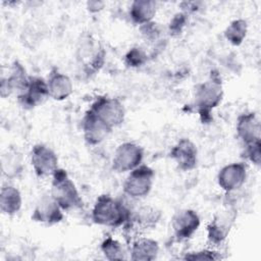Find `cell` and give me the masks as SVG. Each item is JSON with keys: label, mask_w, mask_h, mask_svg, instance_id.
<instances>
[{"label": "cell", "mask_w": 261, "mask_h": 261, "mask_svg": "<svg viewBox=\"0 0 261 261\" xmlns=\"http://www.w3.org/2000/svg\"><path fill=\"white\" fill-rule=\"evenodd\" d=\"M245 156L248 160H250L253 164L259 166L261 160V152H260V142L253 143L251 145L245 146Z\"/></svg>", "instance_id": "cell-29"}, {"label": "cell", "mask_w": 261, "mask_h": 261, "mask_svg": "<svg viewBox=\"0 0 261 261\" xmlns=\"http://www.w3.org/2000/svg\"><path fill=\"white\" fill-rule=\"evenodd\" d=\"M144 149L135 142H124L115 149L112 158V169L116 172H127L142 164Z\"/></svg>", "instance_id": "cell-8"}, {"label": "cell", "mask_w": 261, "mask_h": 261, "mask_svg": "<svg viewBox=\"0 0 261 261\" xmlns=\"http://www.w3.org/2000/svg\"><path fill=\"white\" fill-rule=\"evenodd\" d=\"M31 163L35 173L40 176H52L58 167L56 153L44 144H36L31 151Z\"/></svg>", "instance_id": "cell-10"}, {"label": "cell", "mask_w": 261, "mask_h": 261, "mask_svg": "<svg viewBox=\"0 0 261 261\" xmlns=\"http://www.w3.org/2000/svg\"><path fill=\"white\" fill-rule=\"evenodd\" d=\"M130 210L119 200L110 195H100L92 208L91 218L94 223L107 227L122 226L128 219Z\"/></svg>", "instance_id": "cell-1"}, {"label": "cell", "mask_w": 261, "mask_h": 261, "mask_svg": "<svg viewBox=\"0 0 261 261\" xmlns=\"http://www.w3.org/2000/svg\"><path fill=\"white\" fill-rule=\"evenodd\" d=\"M155 172L146 165L141 164L130 170L123 182V193L132 199L146 197L153 187Z\"/></svg>", "instance_id": "cell-6"}, {"label": "cell", "mask_w": 261, "mask_h": 261, "mask_svg": "<svg viewBox=\"0 0 261 261\" xmlns=\"http://www.w3.org/2000/svg\"><path fill=\"white\" fill-rule=\"evenodd\" d=\"M161 218L159 210L152 206H141L130 211L128 219L123 226V234L127 241L133 242L135 239L142 237L148 230L156 227Z\"/></svg>", "instance_id": "cell-4"}, {"label": "cell", "mask_w": 261, "mask_h": 261, "mask_svg": "<svg viewBox=\"0 0 261 261\" xmlns=\"http://www.w3.org/2000/svg\"><path fill=\"white\" fill-rule=\"evenodd\" d=\"M22 204V198L19 190L11 185H4L0 193V209L3 214L14 215Z\"/></svg>", "instance_id": "cell-23"}, {"label": "cell", "mask_w": 261, "mask_h": 261, "mask_svg": "<svg viewBox=\"0 0 261 261\" xmlns=\"http://www.w3.org/2000/svg\"><path fill=\"white\" fill-rule=\"evenodd\" d=\"M51 196L63 211L79 209L83 206V199L68 173L58 168L52 175Z\"/></svg>", "instance_id": "cell-3"}, {"label": "cell", "mask_w": 261, "mask_h": 261, "mask_svg": "<svg viewBox=\"0 0 261 261\" xmlns=\"http://www.w3.org/2000/svg\"><path fill=\"white\" fill-rule=\"evenodd\" d=\"M49 97L46 80L31 75L24 89L17 95L19 105L24 109H33L41 105Z\"/></svg>", "instance_id": "cell-11"}, {"label": "cell", "mask_w": 261, "mask_h": 261, "mask_svg": "<svg viewBox=\"0 0 261 261\" xmlns=\"http://www.w3.org/2000/svg\"><path fill=\"white\" fill-rule=\"evenodd\" d=\"M201 224L200 217L195 210L182 209L177 211L171 219L173 234L177 241H185L198 230Z\"/></svg>", "instance_id": "cell-12"}, {"label": "cell", "mask_w": 261, "mask_h": 261, "mask_svg": "<svg viewBox=\"0 0 261 261\" xmlns=\"http://www.w3.org/2000/svg\"><path fill=\"white\" fill-rule=\"evenodd\" d=\"M236 130L238 138L245 146L260 142L261 124L255 112H245L237 119Z\"/></svg>", "instance_id": "cell-17"}, {"label": "cell", "mask_w": 261, "mask_h": 261, "mask_svg": "<svg viewBox=\"0 0 261 261\" xmlns=\"http://www.w3.org/2000/svg\"><path fill=\"white\" fill-rule=\"evenodd\" d=\"M23 168L22 156L17 149L9 148L3 153L1 158V170L5 177L9 179L18 177L22 173Z\"/></svg>", "instance_id": "cell-22"}, {"label": "cell", "mask_w": 261, "mask_h": 261, "mask_svg": "<svg viewBox=\"0 0 261 261\" xmlns=\"http://www.w3.org/2000/svg\"><path fill=\"white\" fill-rule=\"evenodd\" d=\"M63 217L62 208L53 199L51 194L44 195L39 199L32 214V219L34 221L47 225L59 223Z\"/></svg>", "instance_id": "cell-14"}, {"label": "cell", "mask_w": 261, "mask_h": 261, "mask_svg": "<svg viewBox=\"0 0 261 261\" xmlns=\"http://www.w3.org/2000/svg\"><path fill=\"white\" fill-rule=\"evenodd\" d=\"M247 166L243 162H233L223 166L217 174L218 186L226 193L239 190L247 179Z\"/></svg>", "instance_id": "cell-13"}, {"label": "cell", "mask_w": 261, "mask_h": 261, "mask_svg": "<svg viewBox=\"0 0 261 261\" xmlns=\"http://www.w3.org/2000/svg\"><path fill=\"white\" fill-rule=\"evenodd\" d=\"M49 97L56 101L67 99L73 92L72 82L68 75L60 72L57 68H52L46 80Z\"/></svg>", "instance_id": "cell-19"}, {"label": "cell", "mask_w": 261, "mask_h": 261, "mask_svg": "<svg viewBox=\"0 0 261 261\" xmlns=\"http://www.w3.org/2000/svg\"><path fill=\"white\" fill-rule=\"evenodd\" d=\"M112 129L120 125L125 118V109L122 102L113 97L99 96L89 108Z\"/></svg>", "instance_id": "cell-7"}, {"label": "cell", "mask_w": 261, "mask_h": 261, "mask_svg": "<svg viewBox=\"0 0 261 261\" xmlns=\"http://www.w3.org/2000/svg\"><path fill=\"white\" fill-rule=\"evenodd\" d=\"M104 7V2L101 1H88L87 2V8L90 12H99Z\"/></svg>", "instance_id": "cell-30"}, {"label": "cell", "mask_w": 261, "mask_h": 261, "mask_svg": "<svg viewBox=\"0 0 261 261\" xmlns=\"http://www.w3.org/2000/svg\"><path fill=\"white\" fill-rule=\"evenodd\" d=\"M129 253L130 259L134 261H151L157 258L159 244L151 238L142 236L132 242Z\"/></svg>", "instance_id": "cell-20"}, {"label": "cell", "mask_w": 261, "mask_h": 261, "mask_svg": "<svg viewBox=\"0 0 261 261\" xmlns=\"http://www.w3.org/2000/svg\"><path fill=\"white\" fill-rule=\"evenodd\" d=\"M148 61V55L144 49L140 47H133L130 48L125 56H124V63L127 67L137 68L143 66Z\"/></svg>", "instance_id": "cell-26"}, {"label": "cell", "mask_w": 261, "mask_h": 261, "mask_svg": "<svg viewBox=\"0 0 261 261\" xmlns=\"http://www.w3.org/2000/svg\"><path fill=\"white\" fill-rule=\"evenodd\" d=\"M29 81V76L27 75L25 68L22 64L15 60L11 64L9 74L7 76L1 77L0 84V94L2 98H6L13 93L17 95L24 89Z\"/></svg>", "instance_id": "cell-18"}, {"label": "cell", "mask_w": 261, "mask_h": 261, "mask_svg": "<svg viewBox=\"0 0 261 261\" xmlns=\"http://www.w3.org/2000/svg\"><path fill=\"white\" fill-rule=\"evenodd\" d=\"M101 251L108 260H122L125 259V252L117 240L108 236L101 244Z\"/></svg>", "instance_id": "cell-25"}, {"label": "cell", "mask_w": 261, "mask_h": 261, "mask_svg": "<svg viewBox=\"0 0 261 261\" xmlns=\"http://www.w3.org/2000/svg\"><path fill=\"white\" fill-rule=\"evenodd\" d=\"M76 59L87 74H94L105 62V50L92 36H84L79 43Z\"/></svg>", "instance_id": "cell-5"}, {"label": "cell", "mask_w": 261, "mask_h": 261, "mask_svg": "<svg viewBox=\"0 0 261 261\" xmlns=\"http://www.w3.org/2000/svg\"><path fill=\"white\" fill-rule=\"evenodd\" d=\"M237 218V210L232 207L217 212L207 226V239L213 246H219L228 237Z\"/></svg>", "instance_id": "cell-9"}, {"label": "cell", "mask_w": 261, "mask_h": 261, "mask_svg": "<svg viewBox=\"0 0 261 261\" xmlns=\"http://www.w3.org/2000/svg\"><path fill=\"white\" fill-rule=\"evenodd\" d=\"M156 11V2L149 0H136L133 1L129 6L128 15L134 23L143 25L152 21Z\"/></svg>", "instance_id": "cell-21"}, {"label": "cell", "mask_w": 261, "mask_h": 261, "mask_svg": "<svg viewBox=\"0 0 261 261\" xmlns=\"http://www.w3.org/2000/svg\"><path fill=\"white\" fill-rule=\"evenodd\" d=\"M188 21V14L185 12H177L170 19L168 24V31L171 36H178L181 34L186 23Z\"/></svg>", "instance_id": "cell-27"}, {"label": "cell", "mask_w": 261, "mask_h": 261, "mask_svg": "<svg viewBox=\"0 0 261 261\" xmlns=\"http://www.w3.org/2000/svg\"><path fill=\"white\" fill-rule=\"evenodd\" d=\"M169 157L182 171L193 170L198 163V149L193 141L187 138L180 139L170 150Z\"/></svg>", "instance_id": "cell-15"}, {"label": "cell", "mask_w": 261, "mask_h": 261, "mask_svg": "<svg viewBox=\"0 0 261 261\" xmlns=\"http://www.w3.org/2000/svg\"><path fill=\"white\" fill-rule=\"evenodd\" d=\"M221 256L218 252L210 250V249H204L197 252L189 253L185 256L186 260H218Z\"/></svg>", "instance_id": "cell-28"}, {"label": "cell", "mask_w": 261, "mask_h": 261, "mask_svg": "<svg viewBox=\"0 0 261 261\" xmlns=\"http://www.w3.org/2000/svg\"><path fill=\"white\" fill-rule=\"evenodd\" d=\"M248 33L247 21L243 18L232 20L224 31L225 39L233 46H240Z\"/></svg>", "instance_id": "cell-24"}, {"label": "cell", "mask_w": 261, "mask_h": 261, "mask_svg": "<svg viewBox=\"0 0 261 261\" xmlns=\"http://www.w3.org/2000/svg\"><path fill=\"white\" fill-rule=\"evenodd\" d=\"M82 130L89 145H98L108 137L112 128L88 109L82 119Z\"/></svg>", "instance_id": "cell-16"}, {"label": "cell", "mask_w": 261, "mask_h": 261, "mask_svg": "<svg viewBox=\"0 0 261 261\" xmlns=\"http://www.w3.org/2000/svg\"><path fill=\"white\" fill-rule=\"evenodd\" d=\"M222 98L223 88L218 73L211 72L208 80L196 87L195 106L203 123L211 119V111L218 106Z\"/></svg>", "instance_id": "cell-2"}]
</instances>
